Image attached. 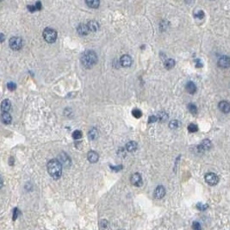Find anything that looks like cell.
I'll use <instances>...</instances> for the list:
<instances>
[{"instance_id":"obj_24","label":"cell","mask_w":230,"mask_h":230,"mask_svg":"<svg viewBox=\"0 0 230 230\" xmlns=\"http://www.w3.org/2000/svg\"><path fill=\"white\" fill-rule=\"evenodd\" d=\"M188 109H189L190 112L192 113L194 115L198 113V108H197V106H196L195 104H193V103H189V104H188Z\"/></svg>"},{"instance_id":"obj_20","label":"cell","mask_w":230,"mask_h":230,"mask_svg":"<svg viewBox=\"0 0 230 230\" xmlns=\"http://www.w3.org/2000/svg\"><path fill=\"white\" fill-rule=\"evenodd\" d=\"M137 147H138V145L134 141H129L126 145V149H127V151L130 152V153L134 152L135 150L137 149Z\"/></svg>"},{"instance_id":"obj_10","label":"cell","mask_w":230,"mask_h":230,"mask_svg":"<svg viewBox=\"0 0 230 230\" xmlns=\"http://www.w3.org/2000/svg\"><path fill=\"white\" fill-rule=\"evenodd\" d=\"M120 63L121 65L124 66V67H129L132 64V59L131 57L128 55V54H125V55H123L120 59Z\"/></svg>"},{"instance_id":"obj_17","label":"cell","mask_w":230,"mask_h":230,"mask_svg":"<svg viewBox=\"0 0 230 230\" xmlns=\"http://www.w3.org/2000/svg\"><path fill=\"white\" fill-rule=\"evenodd\" d=\"M87 25L89 27L90 31H91V32H96L99 29V24L96 21H90L87 23Z\"/></svg>"},{"instance_id":"obj_30","label":"cell","mask_w":230,"mask_h":230,"mask_svg":"<svg viewBox=\"0 0 230 230\" xmlns=\"http://www.w3.org/2000/svg\"><path fill=\"white\" fill-rule=\"evenodd\" d=\"M16 84L13 83V82H10V83L7 84V88H8L10 91H14V90L16 89Z\"/></svg>"},{"instance_id":"obj_1","label":"cell","mask_w":230,"mask_h":230,"mask_svg":"<svg viewBox=\"0 0 230 230\" xmlns=\"http://www.w3.org/2000/svg\"><path fill=\"white\" fill-rule=\"evenodd\" d=\"M81 64L86 68H91L97 62V55L92 50H87L81 56Z\"/></svg>"},{"instance_id":"obj_9","label":"cell","mask_w":230,"mask_h":230,"mask_svg":"<svg viewBox=\"0 0 230 230\" xmlns=\"http://www.w3.org/2000/svg\"><path fill=\"white\" fill-rule=\"evenodd\" d=\"M219 110L224 114H228L230 112V103L227 101H222L220 102L218 104Z\"/></svg>"},{"instance_id":"obj_13","label":"cell","mask_w":230,"mask_h":230,"mask_svg":"<svg viewBox=\"0 0 230 230\" xmlns=\"http://www.w3.org/2000/svg\"><path fill=\"white\" fill-rule=\"evenodd\" d=\"M166 195V189L164 186L162 185H160L155 189V191H154V197L157 199H161V198H164V196Z\"/></svg>"},{"instance_id":"obj_26","label":"cell","mask_w":230,"mask_h":230,"mask_svg":"<svg viewBox=\"0 0 230 230\" xmlns=\"http://www.w3.org/2000/svg\"><path fill=\"white\" fill-rule=\"evenodd\" d=\"M158 120H161L162 122H164V121H166L167 120V118H168V116L166 115V113L165 112H160L158 114Z\"/></svg>"},{"instance_id":"obj_31","label":"cell","mask_w":230,"mask_h":230,"mask_svg":"<svg viewBox=\"0 0 230 230\" xmlns=\"http://www.w3.org/2000/svg\"><path fill=\"white\" fill-rule=\"evenodd\" d=\"M192 228L195 230H199L201 229V225L198 222H194L192 224Z\"/></svg>"},{"instance_id":"obj_23","label":"cell","mask_w":230,"mask_h":230,"mask_svg":"<svg viewBox=\"0 0 230 230\" xmlns=\"http://www.w3.org/2000/svg\"><path fill=\"white\" fill-rule=\"evenodd\" d=\"M179 125H180V123L178 120H172L169 123V127L171 129H178L179 127Z\"/></svg>"},{"instance_id":"obj_22","label":"cell","mask_w":230,"mask_h":230,"mask_svg":"<svg viewBox=\"0 0 230 230\" xmlns=\"http://www.w3.org/2000/svg\"><path fill=\"white\" fill-rule=\"evenodd\" d=\"M96 137H97V130L95 128H93L89 131V138L91 140H95Z\"/></svg>"},{"instance_id":"obj_18","label":"cell","mask_w":230,"mask_h":230,"mask_svg":"<svg viewBox=\"0 0 230 230\" xmlns=\"http://www.w3.org/2000/svg\"><path fill=\"white\" fill-rule=\"evenodd\" d=\"M1 119H2V123L4 124H10L11 123V116L8 112H3V114L1 115Z\"/></svg>"},{"instance_id":"obj_27","label":"cell","mask_w":230,"mask_h":230,"mask_svg":"<svg viewBox=\"0 0 230 230\" xmlns=\"http://www.w3.org/2000/svg\"><path fill=\"white\" fill-rule=\"evenodd\" d=\"M73 137L74 140H79L82 137V132L80 130H75L73 133Z\"/></svg>"},{"instance_id":"obj_21","label":"cell","mask_w":230,"mask_h":230,"mask_svg":"<svg viewBox=\"0 0 230 230\" xmlns=\"http://www.w3.org/2000/svg\"><path fill=\"white\" fill-rule=\"evenodd\" d=\"M175 66V60L172 59H168L165 61V67L167 70L171 69L172 67H174Z\"/></svg>"},{"instance_id":"obj_25","label":"cell","mask_w":230,"mask_h":230,"mask_svg":"<svg viewBox=\"0 0 230 230\" xmlns=\"http://www.w3.org/2000/svg\"><path fill=\"white\" fill-rule=\"evenodd\" d=\"M188 130H189V132H191V133H195V132H197L198 130V127L196 124H194V123H191V124L188 126Z\"/></svg>"},{"instance_id":"obj_38","label":"cell","mask_w":230,"mask_h":230,"mask_svg":"<svg viewBox=\"0 0 230 230\" xmlns=\"http://www.w3.org/2000/svg\"><path fill=\"white\" fill-rule=\"evenodd\" d=\"M185 2L188 3V4H191V3H192L193 0H185Z\"/></svg>"},{"instance_id":"obj_7","label":"cell","mask_w":230,"mask_h":230,"mask_svg":"<svg viewBox=\"0 0 230 230\" xmlns=\"http://www.w3.org/2000/svg\"><path fill=\"white\" fill-rule=\"evenodd\" d=\"M58 161L60 162V164H61L62 166H69L70 165H71V160H70V158L68 157V155H67L66 154H65V153H61V154H59Z\"/></svg>"},{"instance_id":"obj_37","label":"cell","mask_w":230,"mask_h":230,"mask_svg":"<svg viewBox=\"0 0 230 230\" xmlns=\"http://www.w3.org/2000/svg\"><path fill=\"white\" fill-rule=\"evenodd\" d=\"M196 66L197 67H202L203 66V64L201 63V61L199 60V59H196Z\"/></svg>"},{"instance_id":"obj_34","label":"cell","mask_w":230,"mask_h":230,"mask_svg":"<svg viewBox=\"0 0 230 230\" xmlns=\"http://www.w3.org/2000/svg\"><path fill=\"white\" fill-rule=\"evenodd\" d=\"M17 215H18V209L17 208H15L13 211V220H16L17 218Z\"/></svg>"},{"instance_id":"obj_33","label":"cell","mask_w":230,"mask_h":230,"mask_svg":"<svg viewBox=\"0 0 230 230\" xmlns=\"http://www.w3.org/2000/svg\"><path fill=\"white\" fill-rule=\"evenodd\" d=\"M108 226V222L106 220H102L100 222V228H106Z\"/></svg>"},{"instance_id":"obj_11","label":"cell","mask_w":230,"mask_h":230,"mask_svg":"<svg viewBox=\"0 0 230 230\" xmlns=\"http://www.w3.org/2000/svg\"><path fill=\"white\" fill-rule=\"evenodd\" d=\"M77 31L79 33V35H80V36H87L90 32V29H89V27L87 24L81 23L77 28Z\"/></svg>"},{"instance_id":"obj_29","label":"cell","mask_w":230,"mask_h":230,"mask_svg":"<svg viewBox=\"0 0 230 230\" xmlns=\"http://www.w3.org/2000/svg\"><path fill=\"white\" fill-rule=\"evenodd\" d=\"M208 207H209L208 204H203V203H198V204H197V208H198L199 210H205Z\"/></svg>"},{"instance_id":"obj_5","label":"cell","mask_w":230,"mask_h":230,"mask_svg":"<svg viewBox=\"0 0 230 230\" xmlns=\"http://www.w3.org/2000/svg\"><path fill=\"white\" fill-rule=\"evenodd\" d=\"M205 182L207 183L209 185L214 186L217 183L219 182V177L217 176L214 172H209L207 173L205 177H204Z\"/></svg>"},{"instance_id":"obj_32","label":"cell","mask_w":230,"mask_h":230,"mask_svg":"<svg viewBox=\"0 0 230 230\" xmlns=\"http://www.w3.org/2000/svg\"><path fill=\"white\" fill-rule=\"evenodd\" d=\"M195 16L197 18H198V19H202V18H203V16H204V12L203 11H199L198 13L195 14Z\"/></svg>"},{"instance_id":"obj_15","label":"cell","mask_w":230,"mask_h":230,"mask_svg":"<svg viewBox=\"0 0 230 230\" xmlns=\"http://www.w3.org/2000/svg\"><path fill=\"white\" fill-rule=\"evenodd\" d=\"M87 158L91 163H96L98 161V154L95 151H90L87 154Z\"/></svg>"},{"instance_id":"obj_14","label":"cell","mask_w":230,"mask_h":230,"mask_svg":"<svg viewBox=\"0 0 230 230\" xmlns=\"http://www.w3.org/2000/svg\"><path fill=\"white\" fill-rule=\"evenodd\" d=\"M11 101L9 99H5L1 103V110L3 112H9V110H11Z\"/></svg>"},{"instance_id":"obj_39","label":"cell","mask_w":230,"mask_h":230,"mask_svg":"<svg viewBox=\"0 0 230 230\" xmlns=\"http://www.w3.org/2000/svg\"><path fill=\"white\" fill-rule=\"evenodd\" d=\"M1 37H2V40H1V42H4V34H1Z\"/></svg>"},{"instance_id":"obj_3","label":"cell","mask_w":230,"mask_h":230,"mask_svg":"<svg viewBox=\"0 0 230 230\" xmlns=\"http://www.w3.org/2000/svg\"><path fill=\"white\" fill-rule=\"evenodd\" d=\"M43 38L48 43H54L57 39V32L54 29L47 28L43 31Z\"/></svg>"},{"instance_id":"obj_19","label":"cell","mask_w":230,"mask_h":230,"mask_svg":"<svg viewBox=\"0 0 230 230\" xmlns=\"http://www.w3.org/2000/svg\"><path fill=\"white\" fill-rule=\"evenodd\" d=\"M86 5L92 9H96L99 7L100 0H86Z\"/></svg>"},{"instance_id":"obj_35","label":"cell","mask_w":230,"mask_h":230,"mask_svg":"<svg viewBox=\"0 0 230 230\" xmlns=\"http://www.w3.org/2000/svg\"><path fill=\"white\" fill-rule=\"evenodd\" d=\"M28 9L30 11H37V8L36 5H29L28 6Z\"/></svg>"},{"instance_id":"obj_6","label":"cell","mask_w":230,"mask_h":230,"mask_svg":"<svg viewBox=\"0 0 230 230\" xmlns=\"http://www.w3.org/2000/svg\"><path fill=\"white\" fill-rule=\"evenodd\" d=\"M217 65L221 68H228L230 66V57L227 55H223L222 57H220Z\"/></svg>"},{"instance_id":"obj_12","label":"cell","mask_w":230,"mask_h":230,"mask_svg":"<svg viewBox=\"0 0 230 230\" xmlns=\"http://www.w3.org/2000/svg\"><path fill=\"white\" fill-rule=\"evenodd\" d=\"M211 146H212V144H211L209 140H204L203 143L200 146H198V151H199V153H203L206 150H209L211 147Z\"/></svg>"},{"instance_id":"obj_8","label":"cell","mask_w":230,"mask_h":230,"mask_svg":"<svg viewBox=\"0 0 230 230\" xmlns=\"http://www.w3.org/2000/svg\"><path fill=\"white\" fill-rule=\"evenodd\" d=\"M131 183L134 184V186H141L142 185V178L140 173H134L131 177Z\"/></svg>"},{"instance_id":"obj_28","label":"cell","mask_w":230,"mask_h":230,"mask_svg":"<svg viewBox=\"0 0 230 230\" xmlns=\"http://www.w3.org/2000/svg\"><path fill=\"white\" fill-rule=\"evenodd\" d=\"M132 115H133L135 118H140L142 116V113H141V111H140V110H138V109H134V110H132Z\"/></svg>"},{"instance_id":"obj_2","label":"cell","mask_w":230,"mask_h":230,"mask_svg":"<svg viewBox=\"0 0 230 230\" xmlns=\"http://www.w3.org/2000/svg\"><path fill=\"white\" fill-rule=\"evenodd\" d=\"M48 172L50 176L54 179H58L61 176L62 173V165L59 161L51 160L48 163Z\"/></svg>"},{"instance_id":"obj_36","label":"cell","mask_w":230,"mask_h":230,"mask_svg":"<svg viewBox=\"0 0 230 230\" xmlns=\"http://www.w3.org/2000/svg\"><path fill=\"white\" fill-rule=\"evenodd\" d=\"M158 120V117H154V116H153V117H149V123H154Z\"/></svg>"},{"instance_id":"obj_4","label":"cell","mask_w":230,"mask_h":230,"mask_svg":"<svg viewBox=\"0 0 230 230\" xmlns=\"http://www.w3.org/2000/svg\"><path fill=\"white\" fill-rule=\"evenodd\" d=\"M9 43H10V47L12 50L17 51L22 48V38L18 37V36L11 37L10 39Z\"/></svg>"},{"instance_id":"obj_16","label":"cell","mask_w":230,"mask_h":230,"mask_svg":"<svg viewBox=\"0 0 230 230\" xmlns=\"http://www.w3.org/2000/svg\"><path fill=\"white\" fill-rule=\"evenodd\" d=\"M185 89H186V91H187L190 94H194V93H196V91H197V86H196V85H195L193 82L189 81L187 84H186Z\"/></svg>"}]
</instances>
